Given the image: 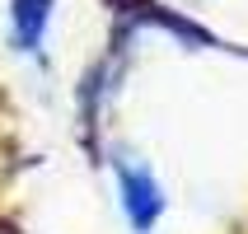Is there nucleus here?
I'll use <instances>...</instances> for the list:
<instances>
[{"label": "nucleus", "mask_w": 248, "mask_h": 234, "mask_svg": "<svg viewBox=\"0 0 248 234\" xmlns=\"http://www.w3.org/2000/svg\"><path fill=\"white\" fill-rule=\"evenodd\" d=\"M112 173H117V187H122V211L136 234H150L164 216V187L145 164H131V159H112Z\"/></svg>", "instance_id": "obj_1"}, {"label": "nucleus", "mask_w": 248, "mask_h": 234, "mask_svg": "<svg viewBox=\"0 0 248 234\" xmlns=\"http://www.w3.org/2000/svg\"><path fill=\"white\" fill-rule=\"evenodd\" d=\"M108 5L122 14V19H131V24H155V28H164V33H173V38H183V42H197V47H220L216 33L192 24L187 14H173L169 5H159V0H108Z\"/></svg>", "instance_id": "obj_2"}, {"label": "nucleus", "mask_w": 248, "mask_h": 234, "mask_svg": "<svg viewBox=\"0 0 248 234\" xmlns=\"http://www.w3.org/2000/svg\"><path fill=\"white\" fill-rule=\"evenodd\" d=\"M47 19H52V0H14V5H10L14 47L33 56L42 47V38H47Z\"/></svg>", "instance_id": "obj_3"}]
</instances>
